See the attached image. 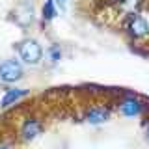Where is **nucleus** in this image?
Listing matches in <instances>:
<instances>
[{"mask_svg": "<svg viewBox=\"0 0 149 149\" xmlns=\"http://www.w3.org/2000/svg\"><path fill=\"white\" fill-rule=\"evenodd\" d=\"M127 30H129V34L132 37L138 39V37H143V36L149 34V22L142 15L132 13V15L129 17V21H127Z\"/></svg>", "mask_w": 149, "mask_h": 149, "instance_id": "obj_3", "label": "nucleus"}, {"mask_svg": "<svg viewBox=\"0 0 149 149\" xmlns=\"http://www.w3.org/2000/svg\"><path fill=\"white\" fill-rule=\"evenodd\" d=\"M43 130V125H41L39 119L36 118H28L24 123H22V129H21V134L24 140H34L37 134Z\"/></svg>", "mask_w": 149, "mask_h": 149, "instance_id": "obj_4", "label": "nucleus"}, {"mask_svg": "<svg viewBox=\"0 0 149 149\" xmlns=\"http://www.w3.org/2000/svg\"><path fill=\"white\" fill-rule=\"evenodd\" d=\"M143 104L140 102L136 97H127L125 101H121L119 104V110L123 116H127V118H134V116H138L140 112H142Z\"/></svg>", "mask_w": 149, "mask_h": 149, "instance_id": "obj_5", "label": "nucleus"}, {"mask_svg": "<svg viewBox=\"0 0 149 149\" xmlns=\"http://www.w3.org/2000/svg\"><path fill=\"white\" fill-rule=\"evenodd\" d=\"M116 2H121V0H116Z\"/></svg>", "mask_w": 149, "mask_h": 149, "instance_id": "obj_14", "label": "nucleus"}, {"mask_svg": "<svg viewBox=\"0 0 149 149\" xmlns=\"http://www.w3.org/2000/svg\"><path fill=\"white\" fill-rule=\"evenodd\" d=\"M32 6L30 4H26V2H22V4H19V8L15 9V21H17V24H21V26H30L32 24V21H34V15H32Z\"/></svg>", "mask_w": 149, "mask_h": 149, "instance_id": "obj_6", "label": "nucleus"}, {"mask_svg": "<svg viewBox=\"0 0 149 149\" xmlns=\"http://www.w3.org/2000/svg\"><path fill=\"white\" fill-rule=\"evenodd\" d=\"M19 56L21 60L28 65H37L43 56V50H41V45L37 43L36 39H24L21 45H19Z\"/></svg>", "mask_w": 149, "mask_h": 149, "instance_id": "obj_1", "label": "nucleus"}, {"mask_svg": "<svg viewBox=\"0 0 149 149\" xmlns=\"http://www.w3.org/2000/svg\"><path fill=\"white\" fill-rule=\"evenodd\" d=\"M54 2H58V4H62V6H65V4H67V0H54Z\"/></svg>", "mask_w": 149, "mask_h": 149, "instance_id": "obj_11", "label": "nucleus"}, {"mask_svg": "<svg viewBox=\"0 0 149 149\" xmlns=\"http://www.w3.org/2000/svg\"><path fill=\"white\" fill-rule=\"evenodd\" d=\"M56 17V6H54V0H47L45 6H43V19L45 21H52Z\"/></svg>", "mask_w": 149, "mask_h": 149, "instance_id": "obj_9", "label": "nucleus"}, {"mask_svg": "<svg viewBox=\"0 0 149 149\" xmlns=\"http://www.w3.org/2000/svg\"><path fill=\"white\" fill-rule=\"evenodd\" d=\"M0 149H9V147L8 146H0Z\"/></svg>", "mask_w": 149, "mask_h": 149, "instance_id": "obj_13", "label": "nucleus"}, {"mask_svg": "<svg viewBox=\"0 0 149 149\" xmlns=\"http://www.w3.org/2000/svg\"><path fill=\"white\" fill-rule=\"evenodd\" d=\"M146 130H147V140H149V123H147V129Z\"/></svg>", "mask_w": 149, "mask_h": 149, "instance_id": "obj_12", "label": "nucleus"}, {"mask_svg": "<svg viewBox=\"0 0 149 149\" xmlns=\"http://www.w3.org/2000/svg\"><path fill=\"white\" fill-rule=\"evenodd\" d=\"M110 118V110L104 108V106H93L86 112V121L97 125V123H104L106 119Z\"/></svg>", "mask_w": 149, "mask_h": 149, "instance_id": "obj_7", "label": "nucleus"}, {"mask_svg": "<svg viewBox=\"0 0 149 149\" xmlns=\"http://www.w3.org/2000/svg\"><path fill=\"white\" fill-rule=\"evenodd\" d=\"M24 95H28V90H22V88H15V90H8V93L2 99V106H9L13 102H17L19 99H22Z\"/></svg>", "mask_w": 149, "mask_h": 149, "instance_id": "obj_8", "label": "nucleus"}, {"mask_svg": "<svg viewBox=\"0 0 149 149\" xmlns=\"http://www.w3.org/2000/svg\"><path fill=\"white\" fill-rule=\"evenodd\" d=\"M49 54H50V60H52V62H58L60 56H62V50H60V47H58V45H54V47H50Z\"/></svg>", "mask_w": 149, "mask_h": 149, "instance_id": "obj_10", "label": "nucleus"}, {"mask_svg": "<svg viewBox=\"0 0 149 149\" xmlns=\"http://www.w3.org/2000/svg\"><path fill=\"white\" fill-rule=\"evenodd\" d=\"M22 78V67L17 60H6L0 63V80L4 82H17Z\"/></svg>", "mask_w": 149, "mask_h": 149, "instance_id": "obj_2", "label": "nucleus"}]
</instances>
